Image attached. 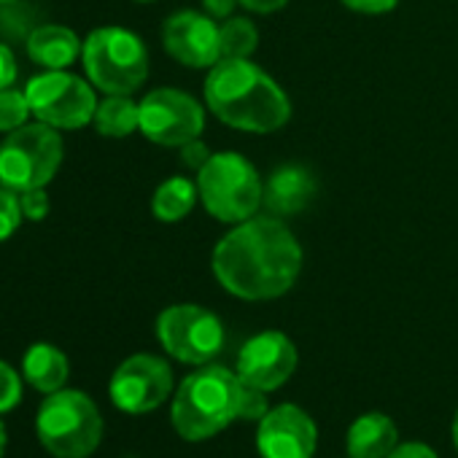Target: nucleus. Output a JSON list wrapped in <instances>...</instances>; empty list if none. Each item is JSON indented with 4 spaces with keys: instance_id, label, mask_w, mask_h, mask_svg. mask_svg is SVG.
<instances>
[{
    "instance_id": "25",
    "label": "nucleus",
    "mask_w": 458,
    "mask_h": 458,
    "mask_svg": "<svg viewBox=\"0 0 458 458\" xmlns=\"http://www.w3.org/2000/svg\"><path fill=\"white\" fill-rule=\"evenodd\" d=\"M267 391H262V388H254V386H249V383H243V388H241V407H238V418H243V420H262L267 412H270V407H267V396H265Z\"/></svg>"
},
{
    "instance_id": "23",
    "label": "nucleus",
    "mask_w": 458,
    "mask_h": 458,
    "mask_svg": "<svg viewBox=\"0 0 458 458\" xmlns=\"http://www.w3.org/2000/svg\"><path fill=\"white\" fill-rule=\"evenodd\" d=\"M22 216L25 213H22V202H20L17 191L4 186L0 189V243L9 241L17 233L22 224Z\"/></svg>"
},
{
    "instance_id": "16",
    "label": "nucleus",
    "mask_w": 458,
    "mask_h": 458,
    "mask_svg": "<svg viewBox=\"0 0 458 458\" xmlns=\"http://www.w3.org/2000/svg\"><path fill=\"white\" fill-rule=\"evenodd\" d=\"M81 52H84V44L79 41V36L63 25L36 28L28 38V57L47 71L71 68Z\"/></svg>"
},
{
    "instance_id": "26",
    "label": "nucleus",
    "mask_w": 458,
    "mask_h": 458,
    "mask_svg": "<svg viewBox=\"0 0 458 458\" xmlns=\"http://www.w3.org/2000/svg\"><path fill=\"white\" fill-rule=\"evenodd\" d=\"M20 202H22L25 218H30V221H44L49 216V194L44 189L20 191Z\"/></svg>"
},
{
    "instance_id": "14",
    "label": "nucleus",
    "mask_w": 458,
    "mask_h": 458,
    "mask_svg": "<svg viewBox=\"0 0 458 458\" xmlns=\"http://www.w3.org/2000/svg\"><path fill=\"white\" fill-rule=\"evenodd\" d=\"M165 52L186 68H213L221 60L218 25L208 14L178 12L162 28Z\"/></svg>"
},
{
    "instance_id": "35",
    "label": "nucleus",
    "mask_w": 458,
    "mask_h": 458,
    "mask_svg": "<svg viewBox=\"0 0 458 458\" xmlns=\"http://www.w3.org/2000/svg\"><path fill=\"white\" fill-rule=\"evenodd\" d=\"M135 4H154V0H135Z\"/></svg>"
},
{
    "instance_id": "19",
    "label": "nucleus",
    "mask_w": 458,
    "mask_h": 458,
    "mask_svg": "<svg viewBox=\"0 0 458 458\" xmlns=\"http://www.w3.org/2000/svg\"><path fill=\"white\" fill-rule=\"evenodd\" d=\"M197 197H199V189L194 181H189L183 175H173L157 186V191L151 197V210L159 221L175 224L191 213Z\"/></svg>"
},
{
    "instance_id": "29",
    "label": "nucleus",
    "mask_w": 458,
    "mask_h": 458,
    "mask_svg": "<svg viewBox=\"0 0 458 458\" xmlns=\"http://www.w3.org/2000/svg\"><path fill=\"white\" fill-rule=\"evenodd\" d=\"M399 0H343V6L359 14H386L391 12Z\"/></svg>"
},
{
    "instance_id": "30",
    "label": "nucleus",
    "mask_w": 458,
    "mask_h": 458,
    "mask_svg": "<svg viewBox=\"0 0 458 458\" xmlns=\"http://www.w3.org/2000/svg\"><path fill=\"white\" fill-rule=\"evenodd\" d=\"M388 458H437V453L423 442H404V445H396Z\"/></svg>"
},
{
    "instance_id": "18",
    "label": "nucleus",
    "mask_w": 458,
    "mask_h": 458,
    "mask_svg": "<svg viewBox=\"0 0 458 458\" xmlns=\"http://www.w3.org/2000/svg\"><path fill=\"white\" fill-rule=\"evenodd\" d=\"M22 372H25V380L41 391V394H55L65 386L68 380V356L49 345V343H36L28 348L25 359H22Z\"/></svg>"
},
{
    "instance_id": "27",
    "label": "nucleus",
    "mask_w": 458,
    "mask_h": 458,
    "mask_svg": "<svg viewBox=\"0 0 458 458\" xmlns=\"http://www.w3.org/2000/svg\"><path fill=\"white\" fill-rule=\"evenodd\" d=\"M210 157H213L210 148H208L199 138H194V140H189V143L181 146V159H183V165L191 167V170H197V173L205 167V162H208Z\"/></svg>"
},
{
    "instance_id": "3",
    "label": "nucleus",
    "mask_w": 458,
    "mask_h": 458,
    "mask_svg": "<svg viewBox=\"0 0 458 458\" xmlns=\"http://www.w3.org/2000/svg\"><path fill=\"white\" fill-rule=\"evenodd\" d=\"M241 388V375L229 372L226 367H199L197 372L183 377L175 391V402L170 410L175 431L189 442L218 434L238 418Z\"/></svg>"
},
{
    "instance_id": "15",
    "label": "nucleus",
    "mask_w": 458,
    "mask_h": 458,
    "mask_svg": "<svg viewBox=\"0 0 458 458\" xmlns=\"http://www.w3.org/2000/svg\"><path fill=\"white\" fill-rule=\"evenodd\" d=\"M316 197V178L300 165H284L273 170L265 183V205L276 216H294Z\"/></svg>"
},
{
    "instance_id": "13",
    "label": "nucleus",
    "mask_w": 458,
    "mask_h": 458,
    "mask_svg": "<svg viewBox=\"0 0 458 458\" xmlns=\"http://www.w3.org/2000/svg\"><path fill=\"white\" fill-rule=\"evenodd\" d=\"M316 442V423L297 404H278L262 418L257 431L262 458H313Z\"/></svg>"
},
{
    "instance_id": "9",
    "label": "nucleus",
    "mask_w": 458,
    "mask_h": 458,
    "mask_svg": "<svg viewBox=\"0 0 458 458\" xmlns=\"http://www.w3.org/2000/svg\"><path fill=\"white\" fill-rule=\"evenodd\" d=\"M162 348L183 364H208L224 348V327L218 316L199 305H173L157 318Z\"/></svg>"
},
{
    "instance_id": "7",
    "label": "nucleus",
    "mask_w": 458,
    "mask_h": 458,
    "mask_svg": "<svg viewBox=\"0 0 458 458\" xmlns=\"http://www.w3.org/2000/svg\"><path fill=\"white\" fill-rule=\"evenodd\" d=\"M63 165V138L55 127L22 124L0 143V183L28 191L44 189Z\"/></svg>"
},
{
    "instance_id": "22",
    "label": "nucleus",
    "mask_w": 458,
    "mask_h": 458,
    "mask_svg": "<svg viewBox=\"0 0 458 458\" xmlns=\"http://www.w3.org/2000/svg\"><path fill=\"white\" fill-rule=\"evenodd\" d=\"M30 103L25 92L17 89H0V132H14L20 130L30 116Z\"/></svg>"
},
{
    "instance_id": "10",
    "label": "nucleus",
    "mask_w": 458,
    "mask_h": 458,
    "mask_svg": "<svg viewBox=\"0 0 458 458\" xmlns=\"http://www.w3.org/2000/svg\"><path fill=\"white\" fill-rule=\"evenodd\" d=\"M140 106V132L159 146H183L199 138L205 127L202 106L173 87H159L143 98Z\"/></svg>"
},
{
    "instance_id": "5",
    "label": "nucleus",
    "mask_w": 458,
    "mask_h": 458,
    "mask_svg": "<svg viewBox=\"0 0 458 458\" xmlns=\"http://www.w3.org/2000/svg\"><path fill=\"white\" fill-rule=\"evenodd\" d=\"M41 445L57 458H87L103 437V418L95 402L81 391H55L36 418Z\"/></svg>"
},
{
    "instance_id": "11",
    "label": "nucleus",
    "mask_w": 458,
    "mask_h": 458,
    "mask_svg": "<svg viewBox=\"0 0 458 458\" xmlns=\"http://www.w3.org/2000/svg\"><path fill=\"white\" fill-rule=\"evenodd\" d=\"M173 391L170 364L151 353H135L111 377V399L119 410L140 415L157 410Z\"/></svg>"
},
{
    "instance_id": "36",
    "label": "nucleus",
    "mask_w": 458,
    "mask_h": 458,
    "mask_svg": "<svg viewBox=\"0 0 458 458\" xmlns=\"http://www.w3.org/2000/svg\"><path fill=\"white\" fill-rule=\"evenodd\" d=\"M0 4H14V0H0Z\"/></svg>"
},
{
    "instance_id": "32",
    "label": "nucleus",
    "mask_w": 458,
    "mask_h": 458,
    "mask_svg": "<svg viewBox=\"0 0 458 458\" xmlns=\"http://www.w3.org/2000/svg\"><path fill=\"white\" fill-rule=\"evenodd\" d=\"M238 4L249 12H257V14H273V12H281L289 0H238Z\"/></svg>"
},
{
    "instance_id": "20",
    "label": "nucleus",
    "mask_w": 458,
    "mask_h": 458,
    "mask_svg": "<svg viewBox=\"0 0 458 458\" xmlns=\"http://www.w3.org/2000/svg\"><path fill=\"white\" fill-rule=\"evenodd\" d=\"M92 122L103 138H127L140 127V106L130 95H108L98 103Z\"/></svg>"
},
{
    "instance_id": "4",
    "label": "nucleus",
    "mask_w": 458,
    "mask_h": 458,
    "mask_svg": "<svg viewBox=\"0 0 458 458\" xmlns=\"http://www.w3.org/2000/svg\"><path fill=\"white\" fill-rule=\"evenodd\" d=\"M197 189L205 210L221 224H243L265 202V186L257 167L235 154L218 151L197 173Z\"/></svg>"
},
{
    "instance_id": "28",
    "label": "nucleus",
    "mask_w": 458,
    "mask_h": 458,
    "mask_svg": "<svg viewBox=\"0 0 458 458\" xmlns=\"http://www.w3.org/2000/svg\"><path fill=\"white\" fill-rule=\"evenodd\" d=\"M20 76V68H17V57L14 52L6 47V44H0V89H9Z\"/></svg>"
},
{
    "instance_id": "1",
    "label": "nucleus",
    "mask_w": 458,
    "mask_h": 458,
    "mask_svg": "<svg viewBox=\"0 0 458 458\" xmlns=\"http://www.w3.org/2000/svg\"><path fill=\"white\" fill-rule=\"evenodd\" d=\"M210 267L229 294L249 302L276 300L297 284L302 249L284 221L254 216L216 243Z\"/></svg>"
},
{
    "instance_id": "31",
    "label": "nucleus",
    "mask_w": 458,
    "mask_h": 458,
    "mask_svg": "<svg viewBox=\"0 0 458 458\" xmlns=\"http://www.w3.org/2000/svg\"><path fill=\"white\" fill-rule=\"evenodd\" d=\"M235 6H238V0H202L205 14L213 17V20H226L229 14L235 12Z\"/></svg>"
},
{
    "instance_id": "33",
    "label": "nucleus",
    "mask_w": 458,
    "mask_h": 458,
    "mask_svg": "<svg viewBox=\"0 0 458 458\" xmlns=\"http://www.w3.org/2000/svg\"><path fill=\"white\" fill-rule=\"evenodd\" d=\"M4 450H6V426L0 423V455H4Z\"/></svg>"
},
{
    "instance_id": "17",
    "label": "nucleus",
    "mask_w": 458,
    "mask_h": 458,
    "mask_svg": "<svg viewBox=\"0 0 458 458\" xmlns=\"http://www.w3.org/2000/svg\"><path fill=\"white\" fill-rule=\"evenodd\" d=\"M396 426L383 412H367L353 420L348 428V453L351 458H388L396 442Z\"/></svg>"
},
{
    "instance_id": "8",
    "label": "nucleus",
    "mask_w": 458,
    "mask_h": 458,
    "mask_svg": "<svg viewBox=\"0 0 458 458\" xmlns=\"http://www.w3.org/2000/svg\"><path fill=\"white\" fill-rule=\"evenodd\" d=\"M25 95L36 119L55 130H79L98 111L95 89L68 71H47L30 79Z\"/></svg>"
},
{
    "instance_id": "34",
    "label": "nucleus",
    "mask_w": 458,
    "mask_h": 458,
    "mask_svg": "<svg viewBox=\"0 0 458 458\" xmlns=\"http://www.w3.org/2000/svg\"><path fill=\"white\" fill-rule=\"evenodd\" d=\"M453 442L458 447V412H455V420H453Z\"/></svg>"
},
{
    "instance_id": "24",
    "label": "nucleus",
    "mask_w": 458,
    "mask_h": 458,
    "mask_svg": "<svg viewBox=\"0 0 458 458\" xmlns=\"http://www.w3.org/2000/svg\"><path fill=\"white\" fill-rule=\"evenodd\" d=\"M22 399V380L14 372V367H9L6 361H0V412H9L20 404Z\"/></svg>"
},
{
    "instance_id": "2",
    "label": "nucleus",
    "mask_w": 458,
    "mask_h": 458,
    "mask_svg": "<svg viewBox=\"0 0 458 458\" xmlns=\"http://www.w3.org/2000/svg\"><path fill=\"white\" fill-rule=\"evenodd\" d=\"M205 103L243 132H276L292 116L289 95L251 60H218L205 79Z\"/></svg>"
},
{
    "instance_id": "6",
    "label": "nucleus",
    "mask_w": 458,
    "mask_h": 458,
    "mask_svg": "<svg viewBox=\"0 0 458 458\" xmlns=\"http://www.w3.org/2000/svg\"><path fill=\"white\" fill-rule=\"evenodd\" d=\"M89 81L106 95H132L148 76V52L143 41L124 28L92 30L81 52Z\"/></svg>"
},
{
    "instance_id": "12",
    "label": "nucleus",
    "mask_w": 458,
    "mask_h": 458,
    "mask_svg": "<svg viewBox=\"0 0 458 458\" xmlns=\"http://www.w3.org/2000/svg\"><path fill=\"white\" fill-rule=\"evenodd\" d=\"M297 367V348L284 332H262L251 337L238 356V375L243 383L276 391L281 388Z\"/></svg>"
},
{
    "instance_id": "21",
    "label": "nucleus",
    "mask_w": 458,
    "mask_h": 458,
    "mask_svg": "<svg viewBox=\"0 0 458 458\" xmlns=\"http://www.w3.org/2000/svg\"><path fill=\"white\" fill-rule=\"evenodd\" d=\"M259 30L246 17H233L218 25V52L221 60H249L257 52Z\"/></svg>"
}]
</instances>
